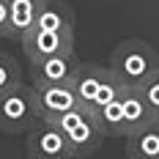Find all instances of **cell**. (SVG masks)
I'll return each mask as SVG.
<instances>
[{
	"instance_id": "cell-6",
	"label": "cell",
	"mask_w": 159,
	"mask_h": 159,
	"mask_svg": "<svg viewBox=\"0 0 159 159\" xmlns=\"http://www.w3.org/2000/svg\"><path fill=\"white\" fill-rule=\"evenodd\" d=\"M36 99H39V118L44 121H58L61 115L80 107L77 91L69 82H52V85H36Z\"/></svg>"
},
{
	"instance_id": "cell-15",
	"label": "cell",
	"mask_w": 159,
	"mask_h": 159,
	"mask_svg": "<svg viewBox=\"0 0 159 159\" xmlns=\"http://www.w3.org/2000/svg\"><path fill=\"white\" fill-rule=\"evenodd\" d=\"M140 91L145 93V99H148V104L157 110V115H159V71L154 74L151 80H145L143 85H140Z\"/></svg>"
},
{
	"instance_id": "cell-2",
	"label": "cell",
	"mask_w": 159,
	"mask_h": 159,
	"mask_svg": "<svg viewBox=\"0 0 159 159\" xmlns=\"http://www.w3.org/2000/svg\"><path fill=\"white\" fill-rule=\"evenodd\" d=\"M39 121V99L36 85L19 82L11 91L0 93V132L3 134H28Z\"/></svg>"
},
{
	"instance_id": "cell-7",
	"label": "cell",
	"mask_w": 159,
	"mask_h": 159,
	"mask_svg": "<svg viewBox=\"0 0 159 159\" xmlns=\"http://www.w3.org/2000/svg\"><path fill=\"white\" fill-rule=\"evenodd\" d=\"M28 63H30L33 85H52V82H69L82 61L74 52H61V55H47V58L28 61Z\"/></svg>"
},
{
	"instance_id": "cell-1",
	"label": "cell",
	"mask_w": 159,
	"mask_h": 159,
	"mask_svg": "<svg viewBox=\"0 0 159 159\" xmlns=\"http://www.w3.org/2000/svg\"><path fill=\"white\" fill-rule=\"evenodd\" d=\"M110 69L126 85H143L159 71V52L143 39H126L110 55Z\"/></svg>"
},
{
	"instance_id": "cell-12",
	"label": "cell",
	"mask_w": 159,
	"mask_h": 159,
	"mask_svg": "<svg viewBox=\"0 0 159 159\" xmlns=\"http://www.w3.org/2000/svg\"><path fill=\"white\" fill-rule=\"evenodd\" d=\"M36 28H41V30H74L71 6L63 0H47L39 19H36Z\"/></svg>"
},
{
	"instance_id": "cell-3",
	"label": "cell",
	"mask_w": 159,
	"mask_h": 159,
	"mask_svg": "<svg viewBox=\"0 0 159 159\" xmlns=\"http://www.w3.org/2000/svg\"><path fill=\"white\" fill-rule=\"evenodd\" d=\"M55 124L66 132L74 159H85V157H91V154H96L99 145L104 143V137H107L102 132V126H99V121H96L91 107H74L71 112L61 115Z\"/></svg>"
},
{
	"instance_id": "cell-11",
	"label": "cell",
	"mask_w": 159,
	"mask_h": 159,
	"mask_svg": "<svg viewBox=\"0 0 159 159\" xmlns=\"http://www.w3.org/2000/svg\"><path fill=\"white\" fill-rule=\"evenodd\" d=\"M44 3L47 0H11V28H8V36L11 39H22L28 30H33Z\"/></svg>"
},
{
	"instance_id": "cell-8",
	"label": "cell",
	"mask_w": 159,
	"mask_h": 159,
	"mask_svg": "<svg viewBox=\"0 0 159 159\" xmlns=\"http://www.w3.org/2000/svg\"><path fill=\"white\" fill-rule=\"evenodd\" d=\"M121 104H124V115H126V124H129V134H132L134 129H143V126H148V124L159 121L157 110L148 104L145 93L137 85H126V88H124Z\"/></svg>"
},
{
	"instance_id": "cell-10",
	"label": "cell",
	"mask_w": 159,
	"mask_h": 159,
	"mask_svg": "<svg viewBox=\"0 0 159 159\" xmlns=\"http://www.w3.org/2000/svg\"><path fill=\"white\" fill-rule=\"evenodd\" d=\"M126 157L129 159H159V121L126 134Z\"/></svg>"
},
{
	"instance_id": "cell-16",
	"label": "cell",
	"mask_w": 159,
	"mask_h": 159,
	"mask_svg": "<svg viewBox=\"0 0 159 159\" xmlns=\"http://www.w3.org/2000/svg\"><path fill=\"white\" fill-rule=\"evenodd\" d=\"M11 28V0H0V39H8Z\"/></svg>"
},
{
	"instance_id": "cell-4",
	"label": "cell",
	"mask_w": 159,
	"mask_h": 159,
	"mask_svg": "<svg viewBox=\"0 0 159 159\" xmlns=\"http://www.w3.org/2000/svg\"><path fill=\"white\" fill-rule=\"evenodd\" d=\"M25 151L30 159H74L66 132L55 121L39 118L25 134Z\"/></svg>"
},
{
	"instance_id": "cell-13",
	"label": "cell",
	"mask_w": 159,
	"mask_h": 159,
	"mask_svg": "<svg viewBox=\"0 0 159 159\" xmlns=\"http://www.w3.org/2000/svg\"><path fill=\"white\" fill-rule=\"evenodd\" d=\"M93 115H96L99 126H102V132H104L107 137H126V134H129V124H126V115H124L121 96L112 99L110 104H104V107L93 110Z\"/></svg>"
},
{
	"instance_id": "cell-5",
	"label": "cell",
	"mask_w": 159,
	"mask_h": 159,
	"mask_svg": "<svg viewBox=\"0 0 159 159\" xmlns=\"http://www.w3.org/2000/svg\"><path fill=\"white\" fill-rule=\"evenodd\" d=\"M22 52L28 61H39L47 55H61V52H74V30H41L33 28L22 39Z\"/></svg>"
},
{
	"instance_id": "cell-14",
	"label": "cell",
	"mask_w": 159,
	"mask_h": 159,
	"mask_svg": "<svg viewBox=\"0 0 159 159\" xmlns=\"http://www.w3.org/2000/svg\"><path fill=\"white\" fill-rule=\"evenodd\" d=\"M19 82H22V66H19V61L14 55H8V52L0 49V93L11 91Z\"/></svg>"
},
{
	"instance_id": "cell-9",
	"label": "cell",
	"mask_w": 159,
	"mask_h": 159,
	"mask_svg": "<svg viewBox=\"0 0 159 159\" xmlns=\"http://www.w3.org/2000/svg\"><path fill=\"white\" fill-rule=\"evenodd\" d=\"M107 74V66H96V63H80L74 77H71V85L77 91L80 107H91L96 99V91L102 85V80Z\"/></svg>"
}]
</instances>
